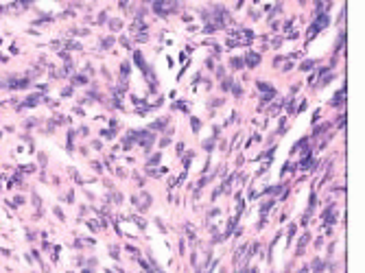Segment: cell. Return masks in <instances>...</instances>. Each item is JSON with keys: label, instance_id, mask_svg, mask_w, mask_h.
I'll list each match as a JSON object with an SVG mask.
<instances>
[{"label": "cell", "instance_id": "1", "mask_svg": "<svg viewBox=\"0 0 365 273\" xmlns=\"http://www.w3.org/2000/svg\"><path fill=\"white\" fill-rule=\"evenodd\" d=\"M324 221L328 223V225H332V223H335V205H330V208L324 212Z\"/></svg>", "mask_w": 365, "mask_h": 273}, {"label": "cell", "instance_id": "2", "mask_svg": "<svg viewBox=\"0 0 365 273\" xmlns=\"http://www.w3.org/2000/svg\"><path fill=\"white\" fill-rule=\"evenodd\" d=\"M258 61H260V57H258L256 53H249V55H247V66H249V68H254Z\"/></svg>", "mask_w": 365, "mask_h": 273}, {"label": "cell", "instance_id": "3", "mask_svg": "<svg viewBox=\"0 0 365 273\" xmlns=\"http://www.w3.org/2000/svg\"><path fill=\"white\" fill-rule=\"evenodd\" d=\"M133 59H136V64L140 66V70H142V72H147V64H144L142 55H140V53H133Z\"/></svg>", "mask_w": 365, "mask_h": 273}, {"label": "cell", "instance_id": "4", "mask_svg": "<svg viewBox=\"0 0 365 273\" xmlns=\"http://www.w3.org/2000/svg\"><path fill=\"white\" fill-rule=\"evenodd\" d=\"M256 85H258V90H262V92H273V90H271V85H269V83H265V81L256 83Z\"/></svg>", "mask_w": 365, "mask_h": 273}, {"label": "cell", "instance_id": "5", "mask_svg": "<svg viewBox=\"0 0 365 273\" xmlns=\"http://www.w3.org/2000/svg\"><path fill=\"white\" fill-rule=\"evenodd\" d=\"M230 64H232V68H236V70H240V68H243V59L232 57V61H230Z\"/></svg>", "mask_w": 365, "mask_h": 273}, {"label": "cell", "instance_id": "6", "mask_svg": "<svg viewBox=\"0 0 365 273\" xmlns=\"http://www.w3.org/2000/svg\"><path fill=\"white\" fill-rule=\"evenodd\" d=\"M313 66H315V61H311V59H308V61H304V64H302V68H300V70L308 72V70H313Z\"/></svg>", "mask_w": 365, "mask_h": 273}, {"label": "cell", "instance_id": "7", "mask_svg": "<svg viewBox=\"0 0 365 273\" xmlns=\"http://www.w3.org/2000/svg\"><path fill=\"white\" fill-rule=\"evenodd\" d=\"M313 269H315V273H322V271H324V264H322V260H315V262H313Z\"/></svg>", "mask_w": 365, "mask_h": 273}, {"label": "cell", "instance_id": "8", "mask_svg": "<svg viewBox=\"0 0 365 273\" xmlns=\"http://www.w3.org/2000/svg\"><path fill=\"white\" fill-rule=\"evenodd\" d=\"M120 74H122V79L129 74V64H122V68H120Z\"/></svg>", "mask_w": 365, "mask_h": 273}, {"label": "cell", "instance_id": "9", "mask_svg": "<svg viewBox=\"0 0 365 273\" xmlns=\"http://www.w3.org/2000/svg\"><path fill=\"white\" fill-rule=\"evenodd\" d=\"M75 83H81V85H83V83H88V79H85V77H81V74H79V77H75Z\"/></svg>", "mask_w": 365, "mask_h": 273}, {"label": "cell", "instance_id": "10", "mask_svg": "<svg viewBox=\"0 0 365 273\" xmlns=\"http://www.w3.org/2000/svg\"><path fill=\"white\" fill-rule=\"evenodd\" d=\"M193 120V131H199V120L197 118H190Z\"/></svg>", "mask_w": 365, "mask_h": 273}, {"label": "cell", "instance_id": "11", "mask_svg": "<svg viewBox=\"0 0 365 273\" xmlns=\"http://www.w3.org/2000/svg\"><path fill=\"white\" fill-rule=\"evenodd\" d=\"M109 26H112V29H120V22H118V20H112Z\"/></svg>", "mask_w": 365, "mask_h": 273}]
</instances>
